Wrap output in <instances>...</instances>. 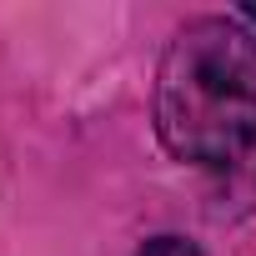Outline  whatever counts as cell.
Returning a JSON list of instances; mask_svg holds the SVG:
<instances>
[{
  "instance_id": "6da1fadb",
  "label": "cell",
  "mask_w": 256,
  "mask_h": 256,
  "mask_svg": "<svg viewBox=\"0 0 256 256\" xmlns=\"http://www.w3.org/2000/svg\"><path fill=\"white\" fill-rule=\"evenodd\" d=\"M156 126L191 166H241L256 156V36L241 20H191L156 86Z\"/></svg>"
},
{
  "instance_id": "7a4b0ae2",
  "label": "cell",
  "mask_w": 256,
  "mask_h": 256,
  "mask_svg": "<svg viewBox=\"0 0 256 256\" xmlns=\"http://www.w3.org/2000/svg\"><path fill=\"white\" fill-rule=\"evenodd\" d=\"M136 256H201L191 241H181V236H156V241H146Z\"/></svg>"
},
{
  "instance_id": "3957f363",
  "label": "cell",
  "mask_w": 256,
  "mask_h": 256,
  "mask_svg": "<svg viewBox=\"0 0 256 256\" xmlns=\"http://www.w3.org/2000/svg\"><path fill=\"white\" fill-rule=\"evenodd\" d=\"M241 16H246V20H251V26H256V6H246V10H241Z\"/></svg>"
}]
</instances>
